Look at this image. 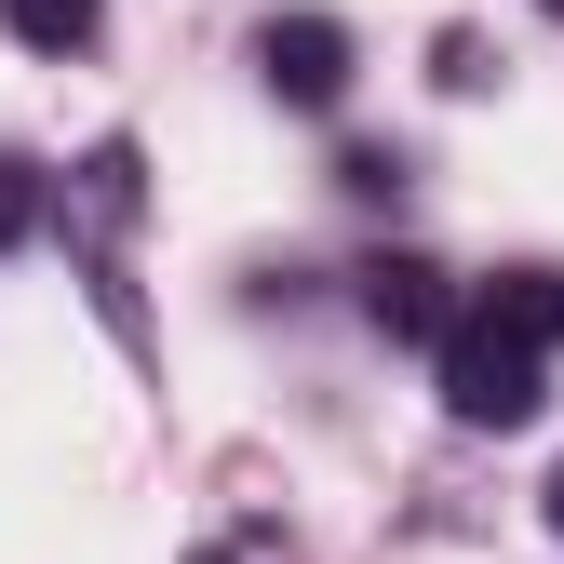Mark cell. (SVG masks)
Segmentation results:
<instances>
[{"label": "cell", "instance_id": "1", "mask_svg": "<svg viewBox=\"0 0 564 564\" xmlns=\"http://www.w3.org/2000/svg\"><path fill=\"white\" fill-rule=\"evenodd\" d=\"M538 403H551L538 349H524V336H498L484 310H457V336H444V416H457V431H524Z\"/></svg>", "mask_w": 564, "mask_h": 564}, {"label": "cell", "instance_id": "2", "mask_svg": "<svg viewBox=\"0 0 564 564\" xmlns=\"http://www.w3.org/2000/svg\"><path fill=\"white\" fill-rule=\"evenodd\" d=\"M256 67H269L282 108H336V95H349V28H336V14H269V28H256Z\"/></svg>", "mask_w": 564, "mask_h": 564}, {"label": "cell", "instance_id": "3", "mask_svg": "<svg viewBox=\"0 0 564 564\" xmlns=\"http://www.w3.org/2000/svg\"><path fill=\"white\" fill-rule=\"evenodd\" d=\"M364 323L403 336V349H444V336H457V296H444L431 256H364Z\"/></svg>", "mask_w": 564, "mask_h": 564}, {"label": "cell", "instance_id": "4", "mask_svg": "<svg viewBox=\"0 0 564 564\" xmlns=\"http://www.w3.org/2000/svg\"><path fill=\"white\" fill-rule=\"evenodd\" d=\"M470 310L498 323V336H524L538 364H551V349H564V269H498V282H484Z\"/></svg>", "mask_w": 564, "mask_h": 564}, {"label": "cell", "instance_id": "5", "mask_svg": "<svg viewBox=\"0 0 564 564\" xmlns=\"http://www.w3.org/2000/svg\"><path fill=\"white\" fill-rule=\"evenodd\" d=\"M0 28H14L28 54H82L108 28V0H0Z\"/></svg>", "mask_w": 564, "mask_h": 564}, {"label": "cell", "instance_id": "6", "mask_svg": "<svg viewBox=\"0 0 564 564\" xmlns=\"http://www.w3.org/2000/svg\"><path fill=\"white\" fill-rule=\"evenodd\" d=\"M28 229H41V162H28V149H0V256H14Z\"/></svg>", "mask_w": 564, "mask_h": 564}, {"label": "cell", "instance_id": "7", "mask_svg": "<svg viewBox=\"0 0 564 564\" xmlns=\"http://www.w3.org/2000/svg\"><path fill=\"white\" fill-rule=\"evenodd\" d=\"M431 82H444V95H484V82H498V41H484V28H444Z\"/></svg>", "mask_w": 564, "mask_h": 564}, {"label": "cell", "instance_id": "8", "mask_svg": "<svg viewBox=\"0 0 564 564\" xmlns=\"http://www.w3.org/2000/svg\"><path fill=\"white\" fill-rule=\"evenodd\" d=\"M336 175H349V188H364V202H390V188H403V149H349Z\"/></svg>", "mask_w": 564, "mask_h": 564}, {"label": "cell", "instance_id": "9", "mask_svg": "<svg viewBox=\"0 0 564 564\" xmlns=\"http://www.w3.org/2000/svg\"><path fill=\"white\" fill-rule=\"evenodd\" d=\"M538 511H551V538H564V457H551V484H538Z\"/></svg>", "mask_w": 564, "mask_h": 564}, {"label": "cell", "instance_id": "10", "mask_svg": "<svg viewBox=\"0 0 564 564\" xmlns=\"http://www.w3.org/2000/svg\"><path fill=\"white\" fill-rule=\"evenodd\" d=\"M538 14H551V28H564V0H538Z\"/></svg>", "mask_w": 564, "mask_h": 564}, {"label": "cell", "instance_id": "11", "mask_svg": "<svg viewBox=\"0 0 564 564\" xmlns=\"http://www.w3.org/2000/svg\"><path fill=\"white\" fill-rule=\"evenodd\" d=\"M202 564H229V551H202Z\"/></svg>", "mask_w": 564, "mask_h": 564}]
</instances>
